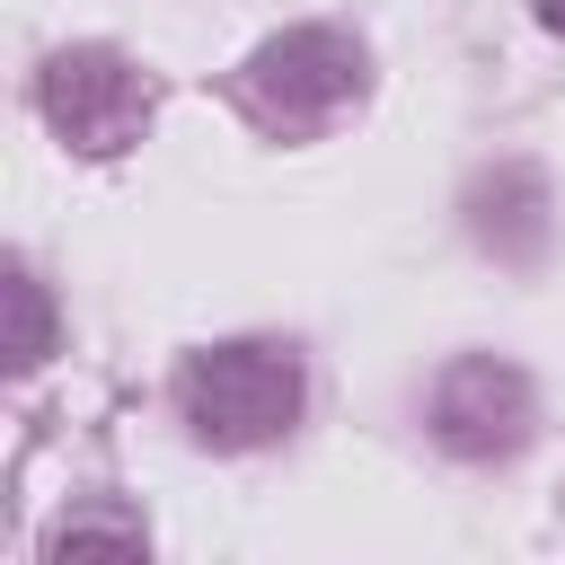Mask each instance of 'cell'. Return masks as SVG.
<instances>
[{
	"label": "cell",
	"mask_w": 565,
	"mask_h": 565,
	"mask_svg": "<svg viewBox=\"0 0 565 565\" xmlns=\"http://www.w3.org/2000/svg\"><path fill=\"white\" fill-rule=\"evenodd\" d=\"M530 9H539V26H556V35H565V0H530Z\"/></svg>",
	"instance_id": "7"
},
{
	"label": "cell",
	"mask_w": 565,
	"mask_h": 565,
	"mask_svg": "<svg viewBox=\"0 0 565 565\" xmlns=\"http://www.w3.org/2000/svg\"><path fill=\"white\" fill-rule=\"evenodd\" d=\"M71 547H124V556H141L150 539H141V521H106V512H71V521L53 530V556H71Z\"/></svg>",
	"instance_id": "6"
},
{
	"label": "cell",
	"mask_w": 565,
	"mask_h": 565,
	"mask_svg": "<svg viewBox=\"0 0 565 565\" xmlns=\"http://www.w3.org/2000/svg\"><path fill=\"white\" fill-rule=\"evenodd\" d=\"M238 97L265 132H318L362 97V44L344 26H282L247 53Z\"/></svg>",
	"instance_id": "2"
},
{
	"label": "cell",
	"mask_w": 565,
	"mask_h": 565,
	"mask_svg": "<svg viewBox=\"0 0 565 565\" xmlns=\"http://www.w3.org/2000/svg\"><path fill=\"white\" fill-rule=\"evenodd\" d=\"M0 300H9V371H35L53 353V309H44V282L26 265L0 274Z\"/></svg>",
	"instance_id": "5"
},
{
	"label": "cell",
	"mask_w": 565,
	"mask_h": 565,
	"mask_svg": "<svg viewBox=\"0 0 565 565\" xmlns=\"http://www.w3.org/2000/svg\"><path fill=\"white\" fill-rule=\"evenodd\" d=\"M177 406L212 450H265L300 424V353L291 344H212L177 371Z\"/></svg>",
	"instance_id": "1"
},
{
	"label": "cell",
	"mask_w": 565,
	"mask_h": 565,
	"mask_svg": "<svg viewBox=\"0 0 565 565\" xmlns=\"http://www.w3.org/2000/svg\"><path fill=\"white\" fill-rule=\"evenodd\" d=\"M35 106H44V124H53L71 150L106 159V150L141 141V124H150V79H141L124 53H106V44H71V53L44 62Z\"/></svg>",
	"instance_id": "3"
},
{
	"label": "cell",
	"mask_w": 565,
	"mask_h": 565,
	"mask_svg": "<svg viewBox=\"0 0 565 565\" xmlns=\"http://www.w3.org/2000/svg\"><path fill=\"white\" fill-rule=\"evenodd\" d=\"M530 433V380L494 353H468L433 380V441L459 459H503Z\"/></svg>",
	"instance_id": "4"
}]
</instances>
